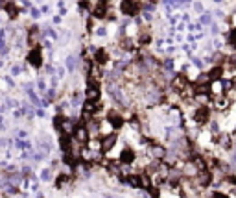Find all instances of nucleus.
Returning <instances> with one entry per match:
<instances>
[{
	"label": "nucleus",
	"mask_w": 236,
	"mask_h": 198,
	"mask_svg": "<svg viewBox=\"0 0 236 198\" xmlns=\"http://www.w3.org/2000/svg\"><path fill=\"white\" fill-rule=\"evenodd\" d=\"M105 198H113V196H111V194H107V196H105Z\"/></svg>",
	"instance_id": "34"
},
{
	"label": "nucleus",
	"mask_w": 236,
	"mask_h": 198,
	"mask_svg": "<svg viewBox=\"0 0 236 198\" xmlns=\"http://www.w3.org/2000/svg\"><path fill=\"white\" fill-rule=\"evenodd\" d=\"M41 11H42V13H48V11H50V8H48V6H42V8H41Z\"/></svg>",
	"instance_id": "32"
},
{
	"label": "nucleus",
	"mask_w": 236,
	"mask_h": 198,
	"mask_svg": "<svg viewBox=\"0 0 236 198\" xmlns=\"http://www.w3.org/2000/svg\"><path fill=\"white\" fill-rule=\"evenodd\" d=\"M4 80H6V83H8V85H9V87H15V82H13V80H11V76H6V78H4Z\"/></svg>",
	"instance_id": "30"
},
{
	"label": "nucleus",
	"mask_w": 236,
	"mask_h": 198,
	"mask_svg": "<svg viewBox=\"0 0 236 198\" xmlns=\"http://www.w3.org/2000/svg\"><path fill=\"white\" fill-rule=\"evenodd\" d=\"M61 20H63V15H56V17L52 19V23H54V24H61Z\"/></svg>",
	"instance_id": "26"
},
{
	"label": "nucleus",
	"mask_w": 236,
	"mask_h": 198,
	"mask_svg": "<svg viewBox=\"0 0 236 198\" xmlns=\"http://www.w3.org/2000/svg\"><path fill=\"white\" fill-rule=\"evenodd\" d=\"M41 13H42L41 9H35V8H30V15H32V19H33V20H37V19L41 17Z\"/></svg>",
	"instance_id": "21"
},
{
	"label": "nucleus",
	"mask_w": 236,
	"mask_h": 198,
	"mask_svg": "<svg viewBox=\"0 0 236 198\" xmlns=\"http://www.w3.org/2000/svg\"><path fill=\"white\" fill-rule=\"evenodd\" d=\"M140 9H142V6H140L137 0H124V2L120 4V11L126 17H137Z\"/></svg>",
	"instance_id": "1"
},
{
	"label": "nucleus",
	"mask_w": 236,
	"mask_h": 198,
	"mask_svg": "<svg viewBox=\"0 0 236 198\" xmlns=\"http://www.w3.org/2000/svg\"><path fill=\"white\" fill-rule=\"evenodd\" d=\"M100 87L96 83H87V91H85V100L90 102H100Z\"/></svg>",
	"instance_id": "5"
},
{
	"label": "nucleus",
	"mask_w": 236,
	"mask_h": 198,
	"mask_svg": "<svg viewBox=\"0 0 236 198\" xmlns=\"http://www.w3.org/2000/svg\"><path fill=\"white\" fill-rule=\"evenodd\" d=\"M100 2H109V0H100Z\"/></svg>",
	"instance_id": "35"
},
{
	"label": "nucleus",
	"mask_w": 236,
	"mask_h": 198,
	"mask_svg": "<svg viewBox=\"0 0 236 198\" xmlns=\"http://www.w3.org/2000/svg\"><path fill=\"white\" fill-rule=\"evenodd\" d=\"M44 37H50V39H59V35H57V33H56V32H54L48 24L44 26Z\"/></svg>",
	"instance_id": "17"
},
{
	"label": "nucleus",
	"mask_w": 236,
	"mask_h": 198,
	"mask_svg": "<svg viewBox=\"0 0 236 198\" xmlns=\"http://www.w3.org/2000/svg\"><path fill=\"white\" fill-rule=\"evenodd\" d=\"M151 154H153L157 159H159V158H164V148H160V146H153V148H151Z\"/></svg>",
	"instance_id": "18"
},
{
	"label": "nucleus",
	"mask_w": 236,
	"mask_h": 198,
	"mask_svg": "<svg viewBox=\"0 0 236 198\" xmlns=\"http://www.w3.org/2000/svg\"><path fill=\"white\" fill-rule=\"evenodd\" d=\"M15 198H24V196H15Z\"/></svg>",
	"instance_id": "36"
},
{
	"label": "nucleus",
	"mask_w": 236,
	"mask_h": 198,
	"mask_svg": "<svg viewBox=\"0 0 236 198\" xmlns=\"http://www.w3.org/2000/svg\"><path fill=\"white\" fill-rule=\"evenodd\" d=\"M201 23H203V24H208V23H210V17H208V15H201Z\"/></svg>",
	"instance_id": "31"
},
{
	"label": "nucleus",
	"mask_w": 236,
	"mask_h": 198,
	"mask_svg": "<svg viewBox=\"0 0 236 198\" xmlns=\"http://www.w3.org/2000/svg\"><path fill=\"white\" fill-rule=\"evenodd\" d=\"M37 2H42V0H37Z\"/></svg>",
	"instance_id": "37"
},
{
	"label": "nucleus",
	"mask_w": 236,
	"mask_h": 198,
	"mask_svg": "<svg viewBox=\"0 0 236 198\" xmlns=\"http://www.w3.org/2000/svg\"><path fill=\"white\" fill-rule=\"evenodd\" d=\"M107 120L113 124V128H114V130L122 128V126H124V122H126V120H124V117H122L120 113H118V109H111V111L107 113Z\"/></svg>",
	"instance_id": "6"
},
{
	"label": "nucleus",
	"mask_w": 236,
	"mask_h": 198,
	"mask_svg": "<svg viewBox=\"0 0 236 198\" xmlns=\"http://www.w3.org/2000/svg\"><path fill=\"white\" fill-rule=\"evenodd\" d=\"M94 63H98V65H103L109 63V52L105 48H96V52H94Z\"/></svg>",
	"instance_id": "8"
},
{
	"label": "nucleus",
	"mask_w": 236,
	"mask_h": 198,
	"mask_svg": "<svg viewBox=\"0 0 236 198\" xmlns=\"http://www.w3.org/2000/svg\"><path fill=\"white\" fill-rule=\"evenodd\" d=\"M65 72H66V69H65V67H57V69H56V76H57L59 80H63V78H65Z\"/></svg>",
	"instance_id": "23"
},
{
	"label": "nucleus",
	"mask_w": 236,
	"mask_h": 198,
	"mask_svg": "<svg viewBox=\"0 0 236 198\" xmlns=\"http://www.w3.org/2000/svg\"><path fill=\"white\" fill-rule=\"evenodd\" d=\"M126 183L133 189H140V174H129L126 178Z\"/></svg>",
	"instance_id": "14"
},
{
	"label": "nucleus",
	"mask_w": 236,
	"mask_h": 198,
	"mask_svg": "<svg viewBox=\"0 0 236 198\" xmlns=\"http://www.w3.org/2000/svg\"><path fill=\"white\" fill-rule=\"evenodd\" d=\"M70 183H72V176L70 174H57V178H56V187L57 189H65Z\"/></svg>",
	"instance_id": "9"
},
{
	"label": "nucleus",
	"mask_w": 236,
	"mask_h": 198,
	"mask_svg": "<svg viewBox=\"0 0 236 198\" xmlns=\"http://www.w3.org/2000/svg\"><path fill=\"white\" fill-rule=\"evenodd\" d=\"M65 63H66V71H68V72H74V71L78 69V65H79V63H78V57H76V56H72V54H70V56L66 57V61H65Z\"/></svg>",
	"instance_id": "15"
},
{
	"label": "nucleus",
	"mask_w": 236,
	"mask_h": 198,
	"mask_svg": "<svg viewBox=\"0 0 236 198\" xmlns=\"http://www.w3.org/2000/svg\"><path fill=\"white\" fill-rule=\"evenodd\" d=\"M96 35H98V37H105V35H107V28H105V26H98V28H96Z\"/></svg>",
	"instance_id": "22"
},
{
	"label": "nucleus",
	"mask_w": 236,
	"mask_h": 198,
	"mask_svg": "<svg viewBox=\"0 0 236 198\" xmlns=\"http://www.w3.org/2000/svg\"><path fill=\"white\" fill-rule=\"evenodd\" d=\"M37 89H39L42 95H44L46 91H48V89H46V82H44L42 78H39V80H37Z\"/></svg>",
	"instance_id": "19"
},
{
	"label": "nucleus",
	"mask_w": 236,
	"mask_h": 198,
	"mask_svg": "<svg viewBox=\"0 0 236 198\" xmlns=\"http://www.w3.org/2000/svg\"><path fill=\"white\" fill-rule=\"evenodd\" d=\"M42 47H44L46 50H52V41L46 39V37H42Z\"/></svg>",
	"instance_id": "24"
},
{
	"label": "nucleus",
	"mask_w": 236,
	"mask_h": 198,
	"mask_svg": "<svg viewBox=\"0 0 236 198\" xmlns=\"http://www.w3.org/2000/svg\"><path fill=\"white\" fill-rule=\"evenodd\" d=\"M74 139H76L78 143H81V144H87V143H89L90 134H89V130H87V126H85V124H78V126H76Z\"/></svg>",
	"instance_id": "4"
},
{
	"label": "nucleus",
	"mask_w": 236,
	"mask_h": 198,
	"mask_svg": "<svg viewBox=\"0 0 236 198\" xmlns=\"http://www.w3.org/2000/svg\"><path fill=\"white\" fill-rule=\"evenodd\" d=\"M37 117L44 119V117H46V111H44V109H41V107H37Z\"/></svg>",
	"instance_id": "28"
},
{
	"label": "nucleus",
	"mask_w": 236,
	"mask_h": 198,
	"mask_svg": "<svg viewBox=\"0 0 236 198\" xmlns=\"http://www.w3.org/2000/svg\"><path fill=\"white\" fill-rule=\"evenodd\" d=\"M116 143H118V135L116 134H109V135L102 137V154H103V156H107Z\"/></svg>",
	"instance_id": "3"
},
{
	"label": "nucleus",
	"mask_w": 236,
	"mask_h": 198,
	"mask_svg": "<svg viewBox=\"0 0 236 198\" xmlns=\"http://www.w3.org/2000/svg\"><path fill=\"white\" fill-rule=\"evenodd\" d=\"M19 2L24 6V8H32V0H19Z\"/></svg>",
	"instance_id": "27"
},
{
	"label": "nucleus",
	"mask_w": 236,
	"mask_h": 198,
	"mask_svg": "<svg viewBox=\"0 0 236 198\" xmlns=\"http://www.w3.org/2000/svg\"><path fill=\"white\" fill-rule=\"evenodd\" d=\"M17 137H19V139H28V134H26L24 130H19V131H17Z\"/></svg>",
	"instance_id": "25"
},
{
	"label": "nucleus",
	"mask_w": 236,
	"mask_h": 198,
	"mask_svg": "<svg viewBox=\"0 0 236 198\" xmlns=\"http://www.w3.org/2000/svg\"><path fill=\"white\" fill-rule=\"evenodd\" d=\"M4 17H6V15H4V13H0V24H2V23H4V20H6V19H4Z\"/></svg>",
	"instance_id": "33"
},
{
	"label": "nucleus",
	"mask_w": 236,
	"mask_h": 198,
	"mask_svg": "<svg viewBox=\"0 0 236 198\" xmlns=\"http://www.w3.org/2000/svg\"><path fill=\"white\" fill-rule=\"evenodd\" d=\"M28 61H30V65H32V67L39 69L41 65H42V50H41L39 47L30 48V52H28Z\"/></svg>",
	"instance_id": "2"
},
{
	"label": "nucleus",
	"mask_w": 236,
	"mask_h": 198,
	"mask_svg": "<svg viewBox=\"0 0 236 198\" xmlns=\"http://www.w3.org/2000/svg\"><path fill=\"white\" fill-rule=\"evenodd\" d=\"M113 130H114V128H113V124H111V122H109L107 119L100 122V135H102V137H105V135L113 134Z\"/></svg>",
	"instance_id": "13"
},
{
	"label": "nucleus",
	"mask_w": 236,
	"mask_h": 198,
	"mask_svg": "<svg viewBox=\"0 0 236 198\" xmlns=\"http://www.w3.org/2000/svg\"><path fill=\"white\" fill-rule=\"evenodd\" d=\"M109 8H107V2H100V0H98V4L96 6H94L92 8V17L94 19H105L107 15H109V11H107Z\"/></svg>",
	"instance_id": "7"
},
{
	"label": "nucleus",
	"mask_w": 236,
	"mask_h": 198,
	"mask_svg": "<svg viewBox=\"0 0 236 198\" xmlns=\"http://www.w3.org/2000/svg\"><path fill=\"white\" fill-rule=\"evenodd\" d=\"M4 11H6V15H8L9 19H17V17H19V13H20L19 6H17L15 2H8V4H6V8H4Z\"/></svg>",
	"instance_id": "11"
},
{
	"label": "nucleus",
	"mask_w": 236,
	"mask_h": 198,
	"mask_svg": "<svg viewBox=\"0 0 236 198\" xmlns=\"http://www.w3.org/2000/svg\"><path fill=\"white\" fill-rule=\"evenodd\" d=\"M118 45H120V48H122V50H126V52L135 50V43H133V39H131V37H122Z\"/></svg>",
	"instance_id": "12"
},
{
	"label": "nucleus",
	"mask_w": 236,
	"mask_h": 198,
	"mask_svg": "<svg viewBox=\"0 0 236 198\" xmlns=\"http://www.w3.org/2000/svg\"><path fill=\"white\" fill-rule=\"evenodd\" d=\"M20 72H22V67H20L19 63H15L13 67H11V76H19Z\"/></svg>",
	"instance_id": "20"
},
{
	"label": "nucleus",
	"mask_w": 236,
	"mask_h": 198,
	"mask_svg": "<svg viewBox=\"0 0 236 198\" xmlns=\"http://www.w3.org/2000/svg\"><path fill=\"white\" fill-rule=\"evenodd\" d=\"M135 152L131 150V148H124L122 150V154H120V161L124 163V165H131L133 161H135Z\"/></svg>",
	"instance_id": "10"
},
{
	"label": "nucleus",
	"mask_w": 236,
	"mask_h": 198,
	"mask_svg": "<svg viewBox=\"0 0 236 198\" xmlns=\"http://www.w3.org/2000/svg\"><path fill=\"white\" fill-rule=\"evenodd\" d=\"M39 178H41L42 182H50V180H52V168H50V167L42 168V170H41V174H39Z\"/></svg>",
	"instance_id": "16"
},
{
	"label": "nucleus",
	"mask_w": 236,
	"mask_h": 198,
	"mask_svg": "<svg viewBox=\"0 0 236 198\" xmlns=\"http://www.w3.org/2000/svg\"><path fill=\"white\" fill-rule=\"evenodd\" d=\"M194 9H196L197 13H201V11H203V6H201V2H196V4H194Z\"/></svg>",
	"instance_id": "29"
}]
</instances>
